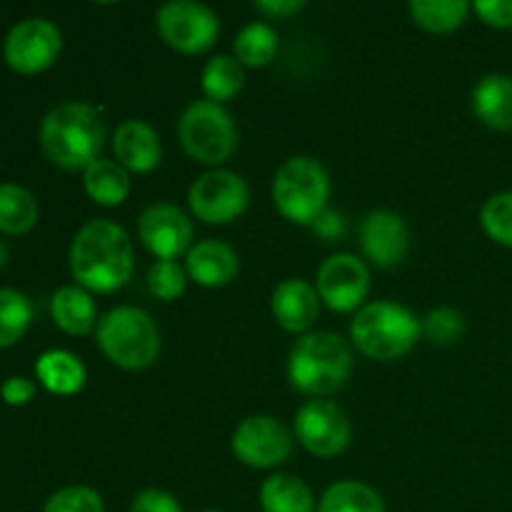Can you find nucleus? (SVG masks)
Listing matches in <instances>:
<instances>
[{
    "label": "nucleus",
    "mask_w": 512,
    "mask_h": 512,
    "mask_svg": "<svg viewBox=\"0 0 512 512\" xmlns=\"http://www.w3.org/2000/svg\"><path fill=\"white\" fill-rule=\"evenodd\" d=\"M70 270L80 288L115 293L133 275V245L113 220H90L70 245Z\"/></svg>",
    "instance_id": "nucleus-1"
},
{
    "label": "nucleus",
    "mask_w": 512,
    "mask_h": 512,
    "mask_svg": "<svg viewBox=\"0 0 512 512\" xmlns=\"http://www.w3.org/2000/svg\"><path fill=\"white\" fill-rule=\"evenodd\" d=\"M105 120L88 103H60L40 123V148L45 158L65 170H85L98 160L105 145Z\"/></svg>",
    "instance_id": "nucleus-2"
},
{
    "label": "nucleus",
    "mask_w": 512,
    "mask_h": 512,
    "mask_svg": "<svg viewBox=\"0 0 512 512\" xmlns=\"http://www.w3.org/2000/svg\"><path fill=\"white\" fill-rule=\"evenodd\" d=\"M353 373V350L340 335L318 330L295 343L288 363V380L298 393L323 398L348 383Z\"/></svg>",
    "instance_id": "nucleus-3"
},
{
    "label": "nucleus",
    "mask_w": 512,
    "mask_h": 512,
    "mask_svg": "<svg viewBox=\"0 0 512 512\" xmlns=\"http://www.w3.org/2000/svg\"><path fill=\"white\" fill-rule=\"evenodd\" d=\"M420 333V320L408 308L390 300L363 305L350 323L355 348L383 363L408 355L418 343Z\"/></svg>",
    "instance_id": "nucleus-4"
},
{
    "label": "nucleus",
    "mask_w": 512,
    "mask_h": 512,
    "mask_svg": "<svg viewBox=\"0 0 512 512\" xmlns=\"http://www.w3.org/2000/svg\"><path fill=\"white\" fill-rule=\"evenodd\" d=\"M98 348L105 358L123 370H145L160 353V333L145 310L113 308L98 320Z\"/></svg>",
    "instance_id": "nucleus-5"
},
{
    "label": "nucleus",
    "mask_w": 512,
    "mask_h": 512,
    "mask_svg": "<svg viewBox=\"0 0 512 512\" xmlns=\"http://www.w3.org/2000/svg\"><path fill=\"white\" fill-rule=\"evenodd\" d=\"M330 198V178L323 165L308 155H298L280 165L273 180V200L285 220L313 225L325 213Z\"/></svg>",
    "instance_id": "nucleus-6"
},
{
    "label": "nucleus",
    "mask_w": 512,
    "mask_h": 512,
    "mask_svg": "<svg viewBox=\"0 0 512 512\" xmlns=\"http://www.w3.org/2000/svg\"><path fill=\"white\" fill-rule=\"evenodd\" d=\"M178 138L193 160L203 165H220L235 153L238 130L223 105L195 100L180 115Z\"/></svg>",
    "instance_id": "nucleus-7"
},
{
    "label": "nucleus",
    "mask_w": 512,
    "mask_h": 512,
    "mask_svg": "<svg viewBox=\"0 0 512 512\" xmlns=\"http://www.w3.org/2000/svg\"><path fill=\"white\" fill-rule=\"evenodd\" d=\"M155 25L165 43L183 55L205 53L218 38V15L203 3L173 0L155 13Z\"/></svg>",
    "instance_id": "nucleus-8"
},
{
    "label": "nucleus",
    "mask_w": 512,
    "mask_h": 512,
    "mask_svg": "<svg viewBox=\"0 0 512 512\" xmlns=\"http://www.w3.org/2000/svg\"><path fill=\"white\" fill-rule=\"evenodd\" d=\"M250 200L248 183L230 170L203 173L188 190V205L208 225H228L245 213Z\"/></svg>",
    "instance_id": "nucleus-9"
},
{
    "label": "nucleus",
    "mask_w": 512,
    "mask_h": 512,
    "mask_svg": "<svg viewBox=\"0 0 512 512\" xmlns=\"http://www.w3.org/2000/svg\"><path fill=\"white\" fill-rule=\"evenodd\" d=\"M230 445L238 463L255 470H268L288 460L293 438L280 420L270 415H250L235 428Z\"/></svg>",
    "instance_id": "nucleus-10"
},
{
    "label": "nucleus",
    "mask_w": 512,
    "mask_h": 512,
    "mask_svg": "<svg viewBox=\"0 0 512 512\" xmlns=\"http://www.w3.org/2000/svg\"><path fill=\"white\" fill-rule=\"evenodd\" d=\"M295 435L308 453L335 458L350 445V420L330 400H310L295 413Z\"/></svg>",
    "instance_id": "nucleus-11"
},
{
    "label": "nucleus",
    "mask_w": 512,
    "mask_h": 512,
    "mask_svg": "<svg viewBox=\"0 0 512 512\" xmlns=\"http://www.w3.org/2000/svg\"><path fill=\"white\" fill-rule=\"evenodd\" d=\"M60 30L45 18L20 20L5 35V60L18 73H40L60 55Z\"/></svg>",
    "instance_id": "nucleus-12"
},
{
    "label": "nucleus",
    "mask_w": 512,
    "mask_h": 512,
    "mask_svg": "<svg viewBox=\"0 0 512 512\" xmlns=\"http://www.w3.org/2000/svg\"><path fill=\"white\" fill-rule=\"evenodd\" d=\"M370 293V273L363 260L350 253H335L320 265L318 295L335 313H353Z\"/></svg>",
    "instance_id": "nucleus-13"
},
{
    "label": "nucleus",
    "mask_w": 512,
    "mask_h": 512,
    "mask_svg": "<svg viewBox=\"0 0 512 512\" xmlns=\"http://www.w3.org/2000/svg\"><path fill=\"white\" fill-rule=\"evenodd\" d=\"M138 235L145 250L158 260H175L190 250L193 240V223L180 208L170 203L150 205L138 220Z\"/></svg>",
    "instance_id": "nucleus-14"
},
{
    "label": "nucleus",
    "mask_w": 512,
    "mask_h": 512,
    "mask_svg": "<svg viewBox=\"0 0 512 512\" xmlns=\"http://www.w3.org/2000/svg\"><path fill=\"white\" fill-rule=\"evenodd\" d=\"M360 248L378 268H395L410 250L408 225L390 210H373L360 223Z\"/></svg>",
    "instance_id": "nucleus-15"
},
{
    "label": "nucleus",
    "mask_w": 512,
    "mask_h": 512,
    "mask_svg": "<svg viewBox=\"0 0 512 512\" xmlns=\"http://www.w3.org/2000/svg\"><path fill=\"white\" fill-rule=\"evenodd\" d=\"M320 295L310 283L300 278H288L273 290V308L275 320L288 333H305L313 328L320 313Z\"/></svg>",
    "instance_id": "nucleus-16"
},
{
    "label": "nucleus",
    "mask_w": 512,
    "mask_h": 512,
    "mask_svg": "<svg viewBox=\"0 0 512 512\" xmlns=\"http://www.w3.org/2000/svg\"><path fill=\"white\" fill-rule=\"evenodd\" d=\"M113 150L128 173H150L160 165L158 133L145 120H123L113 135Z\"/></svg>",
    "instance_id": "nucleus-17"
},
{
    "label": "nucleus",
    "mask_w": 512,
    "mask_h": 512,
    "mask_svg": "<svg viewBox=\"0 0 512 512\" xmlns=\"http://www.w3.org/2000/svg\"><path fill=\"white\" fill-rule=\"evenodd\" d=\"M238 255L223 240H200L188 250L185 270L188 278L203 288H223L238 275Z\"/></svg>",
    "instance_id": "nucleus-18"
},
{
    "label": "nucleus",
    "mask_w": 512,
    "mask_h": 512,
    "mask_svg": "<svg viewBox=\"0 0 512 512\" xmlns=\"http://www.w3.org/2000/svg\"><path fill=\"white\" fill-rule=\"evenodd\" d=\"M473 110L480 123L493 130L512 128V78L490 73L473 88Z\"/></svg>",
    "instance_id": "nucleus-19"
},
{
    "label": "nucleus",
    "mask_w": 512,
    "mask_h": 512,
    "mask_svg": "<svg viewBox=\"0 0 512 512\" xmlns=\"http://www.w3.org/2000/svg\"><path fill=\"white\" fill-rule=\"evenodd\" d=\"M50 315L55 325L68 335H88L98 323L95 303L80 285H65L50 300Z\"/></svg>",
    "instance_id": "nucleus-20"
},
{
    "label": "nucleus",
    "mask_w": 512,
    "mask_h": 512,
    "mask_svg": "<svg viewBox=\"0 0 512 512\" xmlns=\"http://www.w3.org/2000/svg\"><path fill=\"white\" fill-rule=\"evenodd\" d=\"M83 185L90 200L103 208H118L130 195V175L115 160L98 158L83 170Z\"/></svg>",
    "instance_id": "nucleus-21"
},
{
    "label": "nucleus",
    "mask_w": 512,
    "mask_h": 512,
    "mask_svg": "<svg viewBox=\"0 0 512 512\" xmlns=\"http://www.w3.org/2000/svg\"><path fill=\"white\" fill-rule=\"evenodd\" d=\"M38 380L55 395H73L85 385V368L68 350H48L35 363Z\"/></svg>",
    "instance_id": "nucleus-22"
},
{
    "label": "nucleus",
    "mask_w": 512,
    "mask_h": 512,
    "mask_svg": "<svg viewBox=\"0 0 512 512\" xmlns=\"http://www.w3.org/2000/svg\"><path fill=\"white\" fill-rule=\"evenodd\" d=\"M260 508L263 512H315V498L303 480L278 473L260 488Z\"/></svg>",
    "instance_id": "nucleus-23"
},
{
    "label": "nucleus",
    "mask_w": 512,
    "mask_h": 512,
    "mask_svg": "<svg viewBox=\"0 0 512 512\" xmlns=\"http://www.w3.org/2000/svg\"><path fill=\"white\" fill-rule=\"evenodd\" d=\"M245 83V68L240 65L238 58L233 55H215L205 63L203 75H200V85H203V93L210 103H225L233 95H238V90Z\"/></svg>",
    "instance_id": "nucleus-24"
},
{
    "label": "nucleus",
    "mask_w": 512,
    "mask_h": 512,
    "mask_svg": "<svg viewBox=\"0 0 512 512\" xmlns=\"http://www.w3.org/2000/svg\"><path fill=\"white\" fill-rule=\"evenodd\" d=\"M318 512H385V503L370 485L343 480L325 490Z\"/></svg>",
    "instance_id": "nucleus-25"
},
{
    "label": "nucleus",
    "mask_w": 512,
    "mask_h": 512,
    "mask_svg": "<svg viewBox=\"0 0 512 512\" xmlns=\"http://www.w3.org/2000/svg\"><path fill=\"white\" fill-rule=\"evenodd\" d=\"M473 5L468 0H413L410 15L428 33H453L465 23Z\"/></svg>",
    "instance_id": "nucleus-26"
},
{
    "label": "nucleus",
    "mask_w": 512,
    "mask_h": 512,
    "mask_svg": "<svg viewBox=\"0 0 512 512\" xmlns=\"http://www.w3.org/2000/svg\"><path fill=\"white\" fill-rule=\"evenodd\" d=\"M38 220V203L20 185H0V230L8 235H23Z\"/></svg>",
    "instance_id": "nucleus-27"
},
{
    "label": "nucleus",
    "mask_w": 512,
    "mask_h": 512,
    "mask_svg": "<svg viewBox=\"0 0 512 512\" xmlns=\"http://www.w3.org/2000/svg\"><path fill=\"white\" fill-rule=\"evenodd\" d=\"M278 35L270 25L250 23L235 35V58L243 68H263L275 58Z\"/></svg>",
    "instance_id": "nucleus-28"
},
{
    "label": "nucleus",
    "mask_w": 512,
    "mask_h": 512,
    "mask_svg": "<svg viewBox=\"0 0 512 512\" xmlns=\"http://www.w3.org/2000/svg\"><path fill=\"white\" fill-rule=\"evenodd\" d=\"M33 320V305L18 290L0 288V348L23 338Z\"/></svg>",
    "instance_id": "nucleus-29"
},
{
    "label": "nucleus",
    "mask_w": 512,
    "mask_h": 512,
    "mask_svg": "<svg viewBox=\"0 0 512 512\" xmlns=\"http://www.w3.org/2000/svg\"><path fill=\"white\" fill-rule=\"evenodd\" d=\"M480 225L485 235L498 245L512 248V190L498 193L480 210Z\"/></svg>",
    "instance_id": "nucleus-30"
},
{
    "label": "nucleus",
    "mask_w": 512,
    "mask_h": 512,
    "mask_svg": "<svg viewBox=\"0 0 512 512\" xmlns=\"http://www.w3.org/2000/svg\"><path fill=\"white\" fill-rule=\"evenodd\" d=\"M188 288V270L178 260H158L148 270V290L158 300H175Z\"/></svg>",
    "instance_id": "nucleus-31"
},
{
    "label": "nucleus",
    "mask_w": 512,
    "mask_h": 512,
    "mask_svg": "<svg viewBox=\"0 0 512 512\" xmlns=\"http://www.w3.org/2000/svg\"><path fill=\"white\" fill-rule=\"evenodd\" d=\"M420 330L438 345H450L465 333V318L455 308H435L420 320Z\"/></svg>",
    "instance_id": "nucleus-32"
},
{
    "label": "nucleus",
    "mask_w": 512,
    "mask_h": 512,
    "mask_svg": "<svg viewBox=\"0 0 512 512\" xmlns=\"http://www.w3.org/2000/svg\"><path fill=\"white\" fill-rule=\"evenodd\" d=\"M43 512H105L103 498L93 488H63L45 503Z\"/></svg>",
    "instance_id": "nucleus-33"
},
{
    "label": "nucleus",
    "mask_w": 512,
    "mask_h": 512,
    "mask_svg": "<svg viewBox=\"0 0 512 512\" xmlns=\"http://www.w3.org/2000/svg\"><path fill=\"white\" fill-rule=\"evenodd\" d=\"M473 10L490 28H512V0H478Z\"/></svg>",
    "instance_id": "nucleus-34"
},
{
    "label": "nucleus",
    "mask_w": 512,
    "mask_h": 512,
    "mask_svg": "<svg viewBox=\"0 0 512 512\" xmlns=\"http://www.w3.org/2000/svg\"><path fill=\"white\" fill-rule=\"evenodd\" d=\"M130 512H183V508H180L178 500L170 493H165V490L148 488L143 490V493L135 495Z\"/></svg>",
    "instance_id": "nucleus-35"
},
{
    "label": "nucleus",
    "mask_w": 512,
    "mask_h": 512,
    "mask_svg": "<svg viewBox=\"0 0 512 512\" xmlns=\"http://www.w3.org/2000/svg\"><path fill=\"white\" fill-rule=\"evenodd\" d=\"M0 393H3V400L8 405H25L35 395V385L25 378H10L5 380Z\"/></svg>",
    "instance_id": "nucleus-36"
},
{
    "label": "nucleus",
    "mask_w": 512,
    "mask_h": 512,
    "mask_svg": "<svg viewBox=\"0 0 512 512\" xmlns=\"http://www.w3.org/2000/svg\"><path fill=\"white\" fill-rule=\"evenodd\" d=\"M305 8V0H258L255 10L270 18H288V15L300 13Z\"/></svg>",
    "instance_id": "nucleus-37"
},
{
    "label": "nucleus",
    "mask_w": 512,
    "mask_h": 512,
    "mask_svg": "<svg viewBox=\"0 0 512 512\" xmlns=\"http://www.w3.org/2000/svg\"><path fill=\"white\" fill-rule=\"evenodd\" d=\"M313 228L320 238H325L330 243V240L340 238V235L345 233V220H343V215L333 213V210H325V213L315 220Z\"/></svg>",
    "instance_id": "nucleus-38"
},
{
    "label": "nucleus",
    "mask_w": 512,
    "mask_h": 512,
    "mask_svg": "<svg viewBox=\"0 0 512 512\" xmlns=\"http://www.w3.org/2000/svg\"><path fill=\"white\" fill-rule=\"evenodd\" d=\"M5 260H8V248H5V243L0 240V268L5 265Z\"/></svg>",
    "instance_id": "nucleus-39"
},
{
    "label": "nucleus",
    "mask_w": 512,
    "mask_h": 512,
    "mask_svg": "<svg viewBox=\"0 0 512 512\" xmlns=\"http://www.w3.org/2000/svg\"><path fill=\"white\" fill-rule=\"evenodd\" d=\"M205 512H220V510H205Z\"/></svg>",
    "instance_id": "nucleus-40"
}]
</instances>
